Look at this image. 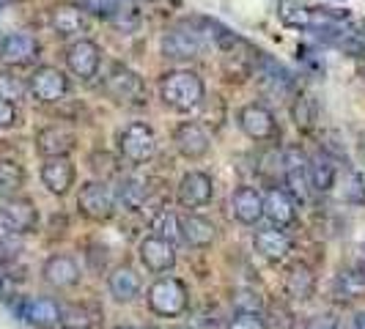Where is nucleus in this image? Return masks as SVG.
Masks as SVG:
<instances>
[{"instance_id": "38", "label": "nucleus", "mask_w": 365, "mask_h": 329, "mask_svg": "<svg viewBox=\"0 0 365 329\" xmlns=\"http://www.w3.org/2000/svg\"><path fill=\"white\" fill-rule=\"evenodd\" d=\"M17 124V105L0 102V129H11Z\"/></svg>"}, {"instance_id": "1", "label": "nucleus", "mask_w": 365, "mask_h": 329, "mask_svg": "<svg viewBox=\"0 0 365 329\" xmlns=\"http://www.w3.org/2000/svg\"><path fill=\"white\" fill-rule=\"evenodd\" d=\"M203 80L190 69H173L160 77V99L165 108L190 113L203 102Z\"/></svg>"}, {"instance_id": "9", "label": "nucleus", "mask_w": 365, "mask_h": 329, "mask_svg": "<svg viewBox=\"0 0 365 329\" xmlns=\"http://www.w3.org/2000/svg\"><path fill=\"white\" fill-rule=\"evenodd\" d=\"M283 182H286V192L292 195L294 201H308V195H311L308 154L299 146H289L283 151Z\"/></svg>"}, {"instance_id": "12", "label": "nucleus", "mask_w": 365, "mask_h": 329, "mask_svg": "<svg viewBox=\"0 0 365 329\" xmlns=\"http://www.w3.org/2000/svg\"><path fill=\"white\" fill-rule=\"evenodd\" d=\"M74 146H77V135H74V129L63 127V124H50L36 132V151L44 160L69 157Z\"/></svg>"}, {"instance_id": "39", "label": "nucleus", "mask_w": 365, "mask_h": 329, "mask_svg": "<svg viewBox=\"0 0 365 329\" xmlns=\"http://www.w3.org/2000/svg\"><path fill=\"white\" fill-rule=\"evenodd\" d=\"M305 329H338V318L329 315V313H324V315H313L311 321L305 324Z\"/></svg>"}, {"instance_id": "3", "label": "nucleus", "mask_w": 365, "mask_h": 329, "mask_svg": "<svg viewBox=\"0 0 365 329\" xmlns=\"http://www.w3.org/2000/svg\"><path fill=\"white\" fill-rule=\"evenodd\" d=\"M118 151L129 164H146L157 154V135L146 121H132L118 135Z\"/></svg>"}, {"instance_id": "14", "label": "nucleus", "mask_w": 365, "mask_h": 329, "mask_svg": "<svg viewBox=\"0 0 365 329\" xmlns=\"http://www.w3.org/2000/svg\"><path fill=\"white\" fill-rule=\"evenodd\" d=\"M212 195H215V182L203 170L184 173L179 187H176V198H179V203H182L184 209H201V206H206V203L212 201Z\"/></svg>"}, {"instance_id": "6", "label": "nucleus", "mask_w": 365, "mask_h": 329, "mask_svg": "<svg viewBox=\"0 0 365 329\" xmlns=\"http://www.w3.org/2000/svg\"><path fill=\"white\" fill-rule=\"evenodd\" d=\"M77 209L83 217L93 219V222H105L115 214V195L113 187L105 182H88L80 187L77 195Z\"/></svg>"}, {"instance_id": "37", "label": "nucleus", "mask_w": 365, "mask_h": 329, "mask_svg": "<svg viewBox=\"0 0 365 329\" xmlns=\"http://www.w3.org/2000/svg\"><path fill=\"white\" fill-rule=\"evenodd\" d=\"M228 329H269V327H267V321L258 313H237L231 318Z\"/></svg>"}, {"instance_id": "27", "label": "nucleus", "mask_w": 365, "mask_h": 329, "mask_svg": "<svg viewBox=\"0 0 365 329\" xmlns=\"http://www.w3.org/2000/svg\"><path fill=\"white\" fill-rule=\"evenodd\" d=\"M316 291V274L308 263H294L286 272V293L297 302H308Z\"/></svg>"}, {"instance_id": "31", "label": "nucleus", "mask_w": 365, "mask_h": 329, "mask_svg": "<svg viewBox=\"0 0 365 329\" xmlns=\"http://www.w3.org/2000/svg\"><path fill=\"white\" fill-rule=\"evenodd\" d=\"M25 184V170L17 162H0V198H14Z\"/></svg>"}, {"instance_id": "22", "label": "nucleus", "mask_w": 365, "mask_h": 329, "mask_svg": "<svg viewBox=\"0 0 365 329\" xmlns=\"http://www.w3.org/2000/svg\"><path fill=\"white\" fill-rule=\"evenodd\" d=\"M264 217L272 222L274 228H286L297 219V201L286 189H277L272 187L267 195H264Z\"/></svg>"}, {"instance_id": "2", "label": "nucleus", "mask_w": 365, "mask_h": 329, "mask_svg": "<svg viewBox=\"0 0 365 329\" xmlns=\"http://www.w3.org/2000/svg\"><path fill=\"white\" fill-rule=\"evenodd\" d=\"M190 305V293L187 286L176 277H160L148 286V308L151 313L163 315V318H176L182 315Z\"/></svg>"}, {"instance_id": "17", "label": "nucleus", "mask_w": 365, "mask_h": 329, "mask_svg": "<svg viewBox=\"0 0 365 329\" xmlns=\"http://www.w3.org/2000/svg\"><path fill=\"white\" fill-rule=\"evenodd\" d=\"M138 256H140V263L154 274H163L176 266V247L154 234L138 244Z\"/></svg>"}, {"instance_id": "28", "label": "nucleus", "mask_w": 365, "mask_h": 329, "mask_svg": "<svg viewBox=\"0 0 365 329\" xmlns=\"http://www.w3.org/2000/svg\"><path fill=\"white\" fill-rule=\"evenodd\" d=\"M146 192H148L146 182H140V179H135V176H124V179H118V187L113 189V195H115V206L129 209V212H135V209H140V206L146 203Z\"/></svg>"}, {"instance_id": "36", "label": "nucleus", "mask_w": 365, "mask_h": 329, "mask_svg": "<svg viewBox=\"0 0 365 329\" xmlns=\"http://www.w3.org/2000/svg\"><path fill=\"white\" fill-rule=\"evenodd\" d=\"M341 195L349 203H365V176H360L357 170H349L341 184Z\"/></svg>"}, {"instance_id": "23", "label": "nucleus", "mask_w": 365, "mask_h": 329, "mask_svg": "<svg viewBox=\"0 0 365 329\" xmlns=\"http://www.w3.org/2000/svg\"><path fill=\"white\" fill-rule=\"evenodd\" d=\"M338 162L329 157L327 151L316 154V157H308V179H311V192H319V195H327L329 189L338 184Z\"/></svg>"}, {"instance_id": "19", "label": "nucleus", "mask_w": 365, "mask_h": 329, "mask_svg": "<svg viewBox=\"0 0 365 329\" xmlns=\"http://www.w3.org/2000/svg\"><path fill=\"white\" fill-rule=\"evenodd\" d=\"M253 247L261 258L267 261H283V258L292 253L294 241L292 236L283 231V228H264V231H256L253 234Z\"/></svg>"}, {"instance_id": "4", "label": "nucleus", "mask_w": 365, "mask_h": 329, "mask_svg": "<svg viewBox=\"0 0 365 329\" xmlns=\"http://www.w3.org/2000/svg\"><path fill=\"white\" fill-rule=\"evenodd\" d=\"M105 93L118 105H143L148 96L143 77L121 63L110 66L108 77H105Z\"/></svg>"}, {"instance_id": "32", "label": "nucleus", "mask_w": 365, "mask_h": 329, "mask_svg": "<svg viewBox=\"0 0 365 329\" xmlns=\"http://www.w3.org/2000/svg\"><path fill=\"white\" fill-rule=\"evenodd\" d=\"M28 96V83L11 72H0V102L17 105Z\"/></svg>"}, {"instance_id": "42", "label": "nucleus", "mask_w": 365, "mask_h": 329, "mask_svg": "<svg viewBox=\"0 0 365 329\" xmlns=\"http://www.w3.org/2000/svg\"><path fill=\"white\" fill-rule=\"evenodd\" d=\"M363 148H365V143H363Z\"/></svg>"}, {"instance_id": "25", "label": "nucleus", "mask_w": 365, "mask_h": 329, "mask_svg": "<svg viewBox=\"0 0 365 329\" xmlns=\"http://www.w3.org/2000/svg\"><path fill=\"white\" fill-rule=\"evenodd\" d=\"M108 291L115 302H132L140 293V274L132 266L121 263L108 274Z\"/></svg>"}, {"instance_id": "34", "label": "nucleus", "mask_w": 365, "mask_h": 329, "mask_svg": "<svg viewBox=\"0 0 365 329\" xmlns=\"http://www.w3.org/2000/svg\"><path fill=\"white\" fill-rule=\"evenodd\" d=\"M280 17H283L286 25H292V28H302V31H308L311 9H305L299 0H280Z\"/></svg>"}, {"instance_id": "33", "label": "nucleus", "mask_w": 365, "mask_h": 329, "mask_svg": "<svg viewBox=\"0 0 365 329\" xmlns=\"http://www.w3.org/2000/svg\"><path fill=\"white\" fill-rule=\"evenodd\" d=\"M294 124L305 132H311L316 124V102H313L311 93H299L297 102H294Z\"/></svg>"}, {"instance_id": "29", "label": "nucleus", "mask_w": 365, "mask_h": 329, "mask_svg": "<svg viewBox=\"0 0 365 329\" xmlns=\"http://www.w3.org/2000/svg\"><path fill=\"white\" fill-rule=\"evenodd\" d=\"M102 313L88 305H66L61 308V329H96Z\"/></svg>"}, {"instance_id": "30", "label": "nucleus", "mask_w": 365, "mask_h": 329, "mask_svg": "<svg viewBox=\"0 0 365 329\" xmlns=\"http://www.w3.org/2000/svg\"><path fill=\"white\" fill-rule=\"evenodd\" d=\"M365 291V283L360 272H338L335 274V280H332V296L335 299H341V302H351V299H357L360 293Z\"/></svg>"}, {"instance_id": "5", "label": "nucleus", "mask_w": 365, "mask_h": 329, "mask_svg": "<svg viewBox=\"0 0 365 329\" xmlns=\"http://www.w3.org/2000/svg\"><path fill=\"white\" fill-rule=\"evenodd\" d=\"M38 225V209L31 198H3L0 201V228L11 236L34 234Z\"/></svg>"}, {"instance_id": "24", "label": "nucleus", "mask_w": 365, "mask_h": 329, "mask_svg": "<svg viewBox=\"0 0 365 329\" xmlns=\"http://www.w3.org/2000/svg\"><path fill=\"white\" fill-rule=\"evenodd\" d=\"M179 231H182L184 244H190L195 250L209 247L215 241V236H217V228L206 217H201V214H184V217H179Z\"/></svg>"}, {"instance_id": "15", "label": "nucleus", "mask_w": 365, "mask_h": 329, "mask_svg": "<svg viewBox=\"0 0 365 329\" xmlns=\"http://www.w3.org/2000/svg\"><path fill=\"white\" fill-rule=\"evenodd\" d=\"M173 143H176V151L184 160H201L212 148V137L198 121H184L173 132Z\"/></svg>"}, {"instance_id": "41", "label": "nucleus", "mask_w": 365, "mask_h": 329, "mask_svg": "<svg viewBox=\"0 0 365 329\" xmlns=\"http://www.w3.org/2000/svg\"><path fill=\"white\" fill-rule=\"evenodd\" d=\"M115 329H135V327H115Z\"/></svg>"}, {"instance_id": "13", "label": "nucleus", "mask_w": 365, "mask_h": 329, "mask_svg": "<svg viewBox=\"0 0 365 329\" xmlns=\"http://www.w3.org/2000/svg\"><path fill=\"white\" fill-rule=\"evenodd\" d=\"M102 63V50L93 44L91 38H77L66 47V66L74 77L80 80H93Z\"/></svg>"}, {"instance_id": "7", "label": "nucleus", "mask_w": 365, "mask_h": 329, "mask_svg": "<svg viewBox=\"0 0 365 329\" xmlns=\"http://www.w3.org/2000/svg\"><path fill=\"white\" fill-rule=\"evenodd\" d=\"M28 93L41 102V105H55L66 99L69 93V77L61 72L58 66H38L28 77Z\"/></svg>"}, {"instance_id": "21", "label": "nucleus", "mask_w": 365, "mask_h": 329, "mask_svg": "<svg viewBox=\"0 0 365 329\" xmlns=\"http://www.w3.org/2000/svg\"><path fill=\"white\" fill-rule=\"evenodd\" d=\"M22 318L36 329H53L61 321V305L50 296H34L22 302Z\"/></svg>"}, {"instance_id": "26", "label": "nucleus", "mask_w": 365, "mask_h": 329, "mask_svg": "<svg viewBox=\"0 0 365 329\" xmlns=\"http://www.w3.org/2000/svg\"><path fill=\"white\" fill-rule=\"evenodd\" d=\"M50 25H53L55 36H80L86 31V11L80 6H58L50 14Z\"/></svg>"}, {"instance_id": "8", "label": "nucleus", "mask_w": 365, "mask_h": 329, "mask_svg": "<svg viewBox=\"0 0 365 329\" xmlns=\"http://www.w3.org/2000/svg\"><path fill=\"white\" fill-rule=\"evenodd\" d=\"M203 53V33L192 25H173L163 36V55L170 61H192Z\"/></svg>"}, {"instance_id": "35", "label": "nucleus", "mask_w": 365, "mask_h": 329, "mask_svg": "<svg viewBox=\"0 0 365 329\" xmlns=\"http://www.w3.org/2000/svg\"><path fill=\"white\" fill-rule=\"evenodd\" d=\"M154 231H157L154 236L165 239V241H170V244L182 239V231H179V217H176L173 212H168V209L160 212V217L154 219Z\"/></svg>"}, {"instance_id": "16", "label": "nucleus", "mask_w": 365, "mask_h": 329, "mask_svg": "<svg viewBox=\"0 0 365 329\" xmlns=\"http://www.w3.org/2000/svg\"><path fill=\"white\" fill-rule=\"evenodd\" d=\"M41 277H44V283L47 286H53L58 291H63V288H74L77 283H80V263L74 261L72 256H66V253H55L44 261V266H41Z\"/></svg>"}, {"instance_id": "20", "label": "nucleus", "mask_w": 365, "mask_h": 329, "mask_svg": "<svg viewBox=\"0 0 365 329\" xmlns=\"http://www.w3.org/2000/svg\"><path fill=\"white\" fill-rule=\"evenodd\" d=\"M231 214L242 225H256L264 217V195L256 187H239L231 195Z\"/></svg>"}, {"instance_id": "10", "label": "nucleus", "mask_w": 365, "mask_h": 329, "mask_svg": "<svg viewBox=\"0 0 365 329\" xmlns=\"http://www.w3.org/2000/svg\"><path fill=\"white\" fill-rule=\"evenodd\" d=\"M38 53H41V44L34 33L28 31H17V33H9V36L0 38V63L3 66H31L38 61Z\"/></svg>"}, {"instance_id": "11", "label": "nucleus", "mask_w": 365, "mask_h": 329, "mask_svg": "<svg viewBox=\"0 0 365 329\" xmlns=\"http://www.w3.org/2000/svg\"><path fill=\"white\" fill-rule=\"evenodd\" d=\"M237 121L239 129L250 140H258V143L261 140H272L274 135H277V121H274L272 110L258 105V102H250V105H245V108L239 110Z\"/></svg>"}, {"instance_id": "40", "label": "nucleus", "mask_w": 365, "mask_h": 329, "mask_svg": "<svg viewBox=\"0 0 365 329\" xmlns=\"http://www.w3.org/2000/svg\"><path fill=\"white\" fill-rule=\"evenodd\" d=\"M357 272H360V277H363V283H365V261L360 263V269H357Z\"/></svg>"}, {"instance_id": "18", "label": "nucleus", "mask_w": 365, "mask_h": 329, "mask_svg": "<svg viewBox=\"0 0 365 329\" xmlns=\"http://www.w3.org/2000/svg\"><path fill=\"white\" fill-rule=\"evenodd\" d=\"M38 176H41V184L47 187V192L63 198L74 187V176L77 173H74V164L69 162V157H61V160H44Z\"/></svg>"}]
</instances>
